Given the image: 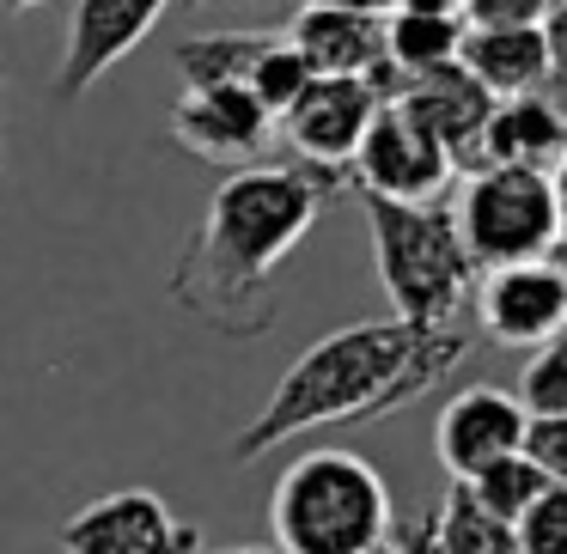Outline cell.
Here are the masks:
<instances>
[{"mask_svg":"<svg viewBox=\"0 0 567 554\" xmlns=\"http://www.w3.org/2000/svg\"><path fill=\"white\" fill-rule=\"evenodd\" d=\"M336 196H348L342 171L318 165H245L226 171L208 196L184 257H177L165 293L177 311L226 342H257L275 330V269L306 244L318 213Z\"/></svg>","mask_w":567,"mask_h":554,"instance_id":"obj_1","label":"cell"},{"mask_svg":"<svg viewBox=\"0 0 567 554\" xmlns=\"http://www.w3.org/2000/svg\"><path fill=\"white\" fill-rule=\"evenodd\" d=\"M525 408L513 390H494V384H470V390L445 396L440 420H433V445H440V463L452 481H470L482 463L506 451H525Z\"/></svg>","mask_w":567,"mask_h":554,"instance_id":"obj_12","label":"cell"},{"mask_svg":"<svg viewBox=\"0 0 567 554\" xmlns=\"http://www.w3.org/2000/svg\"><path fill=\"white\" fill-rule=\"evenodd\" d=\"M409 13H457V0H396Z\"/></svg>","mask_w":567,"mask_h":554,"instance_id":"obj_29","label":"cell"},{"mask_svg":"<svg viewBox=\"0 0 567 554\" xmlns=\"http://www.w3.org/2000/svg\"><path fill=\"white\" fill-rule=\"evenodd\" d=\"M269 31H208V38H184L177 43V74L184 86H245L250 62L262 55Z\"/></svg>","mask_w":567,"mask_h":554,"instance_id":"obj_17","label":"cell"},{"mask_svg":"<svg viewBox=\"0 0 567 554\" xmlns=\"http://www.w3.org/2000/svg\"><path fill=\"white\" fill-rule=\"evenodd\" d=\"M549 196H555V250L567 257V153L555 159V171H549Z\"/></svg>","mask_w":567,"mask_h":554,"instance_id":"obj_27","label":"cell"},{"mask_svg":"<svg viewBox=\"0 0 567 554\" xmlns=\"http://www.w3.org/2000/svg\"><path fill=\"white\" fill-rule=\"evenodd\" d=\"M525 457L555 481V488H567V415L530 420V427H525Z\"/></svg>","mask_w":567,"mask_h":554,"instance_id":"obj_24","label":"cell"},{"mask_svg":"<svg viewBox=\"0 0 567 554\" xmlns=\"http://www.w3.org/2000/svg\"><path fill=\"white\" fill-rule=\"evenodd\" d=\"M0 98H7V74H0ZM0 159H7V140H0Z\"/></svg>","mask_w":567,"mask_h":554,"instance_id":"obj_32","label":"cell"},{"mask_svg":"<svg viewBox=\"0 0 567 554\" xmlns=\"http://www.w3.org/2000/svg\"><path fill=\"white\" fill-rule=\"evenodd\" d=\"M281 38L299 50V62H306L311 74L367 80L384 104L396 98V86H403V80L391 74V62H384V19L336 13V7H306V13L281 31Z\"/></svg>","mask_w":567,"mask_h":554,"instance_id":"obj_13","label":"cell"},{"mask_svg":"<svg viewBox=\"0 0 567 554\" xmlns=\"http://www.w3.org/2000/svg\"><path fill=\"white\" fill-rule=\"evenodd\" d=\"M372 226V262H379V286L391 299L396 323L415 330H452L457 311L470 305L476 286V262L457 244V226L445 201H379L360 196Z\"/></svg>","mask_w":567,"mask_h":554,"instance_id":"obj_4","label":"cell"},{"mask_svg":"<svg viewBox=\"0 0 567 554\" xmlns=\"http://www.w3.org/2000/svg\"><path fill=\"white\" fill-rule=\"evenodd\" d=\"M391 104H403V111L440 140V153L452 159V171H476L482 165V128H488V116H494V98L457 62L403 80Z\"/></svg>","mask_w":567,"mask_h":554,"instance_id":"obj_14","label":"cell"},{"mask_svg":"<svg viewBox=\"0 0 567 554\" xmlns=\"http://www.w3.org/2000/svg\"><path fill=\"white\" fill-rule=\"evenodd\" d=\"M379 554H440V542H433V512H415V518H403V524H391V536L379 542Z\"/></svg>","mask_w":567,"mask_h":554,"instance_id":"obj_25","label":"cell"},{"mask_svg":"<svg viewBox=\"0 0 567 554\" xmlns=\"http://www.w3.org/2000/svg\"><path fill=\"white\" fill-rule=\"evenodd\" d=\"M513 396H518V408H525V420L567 415V335H555L549 347H537V354L525 359Z\"/></svg>","mask_w":567,"mask_h":554,"instance_id":"obj_21","label":"cell"},{"mask_svg":"<svg viewBox=\"0 0 567 554\" xmlns=\"http://www.w3.org/2000/svg\"><path fill=\"white\" fill-rule=\"evenodd\" d=\"M62 554H202V530L153 488H116L62 518Z\"/></svg>","mask_w":567,"mask_h":554,"instance_id":"obj_6","label":"cell"},{"mask_svg":"<svg viewBox=\"0 0 567 554\" xmlns=\"http://www.w3.org/2000/svg\"><path fill=\"white\" fill-rule=\"evenodd\" d=\"M433 542H440V554H525L518 548V530L506 524V518L482 512L457 481H452V493L433 505Z\"/></svg>","mask_w":567,"mask_h":554,"instance_id":"obj_18","label":"cell"},{"mask_svg":"<svg viewBox=\"0 0 567 554\" xmlns=\"http://www.w3.org/2000/svg\"><path fill=\"white\" fill-rule=\"evenodd\" d=\"M549 7H567V0H549Z\"/></svg>","mask_w":567,"mask_h":554,"instance_id":"obj_33","label":"cell"},{"mask_svg":"<svg viewBox=\"0 0 567 554\" xmlns=\"http://www.w3.org/2000/svg\"><path fill=\"white\" fill-rule=\"evenodd\" d=\"M457 43H464V19L457 13H409V7L384 13V62H391L396 80L457 62Z\"/></svg>","mask_w":567,"mask_h":554,"instance_id":"obj_16","label":"cell"},{"mask_svg":"<svg viewBox=\"0 0 567 554\" xmlns=\"http://www.w3.org/2000/svg\"><path fill=\"white\" fill-rule=\"evenodd\" d=\"M457 67L488 92L494 104L501 98H525L549 80V43H543V25H501V31H470L457 43Z\"/></svg>","mask_w":567,"mask_h":554,"instance_id":"obj_15","label":"cell"},{"mask_svg":"<svg viewBox=\"0 0 567 554\" xmlns=\"http://www.w3.org/2000/svg\"><path fill=\"white\" fill-rule=\"evenodd\" d=\"M379 92L367 80H336V74H311V86L275 116V135L299 153V165H318V171H342L354 159L367 123L379 116Z\"/></svg>","mask_w":567,"mask_h":554,"instance_id":"obj_9","label":"cell"},{"mask_svg":"<svg viewBox=\"0 0 567 554\" xmlns=\"http://www.w3.org/2000/svg\"><path fill=\"white\" fill-rule=\"evenodd\" d=\"M464 359H470L464 323H452V330H415V323L396 317L348 323V330L311 342L281 372V384L257 408V420L233 439V463H257L269 445H287L318 427L384 420L396 408H409L415 396L440 390Z\"/></svg>","mask_w":567,"mask_h":554,"instance_id":"obj_2","label":"cell"},{"mask_svg":"<svg viewBox=\"0 0 567 554\" xmlns=\"http://www.w3.org/2000/svg\"><path fill=\"white\" fill-rule=\"evenodd\" d=\"M457 488H464L470 500L482 505V512H494V518H506V524H518V518L537 505V493L549 488V475H543V469L530 463L525 451H506V457H494V463H482L470 481H457Z\"/></svg>","mask_w":567,"mask_h":554,"instance_id":"obj_19","label":"cell"},{"mask_svg":"<svg viewBox=\"0 0 567 554\" xmlns=\"http://www.w3.org/2000/svg\"><path fill=\"white\" fill-rule=\"evenodd\" d=\"M457 19L470 31H501V25H543L549 0H457Z\"/></svg>","mask_w":567,"mask_h":554,"instance_id":"obj_23","label":"cell"},{"mask_svg":"<svg viewBox=\"0 0 567 554\" xmlns=\"http://www.w3.org/2000/svg\"><path fill=\"white\" fill-rule=\"evenodd\" d=\"M348 184H354V196L379 201H440V189L452 184V159L403 104H379V116L367 123L354 159H348Z\"/></svg>","mask_w":567,"mask_h":554,"instance_id":"obj_7","label":"cell"},{"mask_svg":"<svg viewBox=\"0 0 567 554\" xmlns=\"http://www.w3.org/2000/svg\"><path fill=\"white\" fill-rule=\"evenodd\" d=\"M457 244L482 269L555 257V196L537 165H476L452 208Z\"/></svg>","mask_w":567,"mask_h":554,"instance_id":"obj_5","label":"cell"},{"mask_svg":"<svg viewBox=\"0 0 567 554\" xmlns=\"http://www.w3.org/2000/svg\"><path fill=\"white\" fill-rule=\"evenodd\" d=\"M306 7H336V13H367V19H384L396 0H306Z\"/></svg>","mask_w":567,"mask_h":554,"instance_id":"obj_28","label":"cell"},{"mask_svg":"<svg viewBox=\"0 0 567 554\" xmlns=\"http://www.w3.org/2000/svg\"><path fill=\"white\" fill-rule=\"evenodd\" d=\"M543 43H549V74H567V7H549Z\"/></svg>","mask_w":567,"mask_h":554,"instance_id":"obj_26","label":"cell"},{"mask_svg":"<svg viewBox=\"0 0 567 554\" xmlns=\"http://www.w3.org/2000/svg\"><path fill=\"white\" fill-rule=\"evenodd\" d=\"M482 335L501 347H549L567 335V262L537 257V262H506V269H482L470 286Z\"/></svg>","mask_w":567,"mask_h":554,"instance_id":"obj_8","label":"cell"},{"mask_svg":"<svg viewBox=\"0 0 567 554\" xmlns=\"http://www.w3.org/2000/svg\"><path fill=\"white\" fill-rule=\"evenodd\" d=\"M306 86H311V67L299 62V50H293L287 38H269V43H262V55L250 62V74H245V92H250V98H257L269 116H281Z\"/></svg>","mask_w":567,"mask_h":554,"instance_id":"obj_20","label":"cell"},{"mask_svg":"<svg viewBox=\"0 0 567 554\" xmlns=\"http://www.w3.org/2000/svg\"><path fill=\"white\" fill-rule=\"evenodd\" d=\"M269 524L281 554H379L396 524V505L384 475L360 451L318 445L275 475Z\"/></svg>","mask_w":567,"mask_h":554,"instance_id":"obj_3","label":"cell"},{"mask_svg":"<svg viewBox=\"0 0 567 554\" xmlns=\"http://www.w3.org/2000/svg\"><path fill=\"white\" fill-rule=\"evenodd\" d=\"M172 7L177 0H80L62 43V67H55V98L62 104L86 98Z\"/></svg>","mask_w":567,"mask_h":554,"instance_id":"obj_11","label":"cell"},{"mask_svg":"<svg viewBox=\"0 0 567 554\" xmlns=\"http://www.w3.org/2000/svg\"><path fill=\"white\" fill-rule=\"evenodd\" d=\"M7 13H31V7H50V0H0Z\"/></svg>","mask_w":567,"mask_h":554,"instance_id":"obj_30","label":"cell"},{"mask_svg":"<svg viewBox=\"0 0 567 554\" xmlns=\"http://www.w3.org/2000/svg\"><path fill=\"white\" fill-rule=\"evenodd\" d=\"M202 554H281V548H202Z\"/></svg>","mask_w":567,"mask_h":554,"instance_id":"obj_31","label":"cell"},{"mask_svg":"<svg viewBox=\"0 0 567 554\" xmlns=\"http://www.w3.org/2000/svg\"><path fill=\"white\" fill-rule=\"evenodd\" d=\"M518 548L525 554H567V488H543L537 505H530L525 518H518Z\"/></svg>","mask_w":567,"mask_h":554,"instance_id":"obj_22","label":"cell"},{"mask_svg":"<svg viewBox=\"0 0 567 554\" xmlns=\"http://www.w3.org/2000/svg\"><path fill=\"white\" fill-rule=\"evenodd\" d=\"M165 128L184 153H196L208 165H233V171L262 165V153L275 140V116L245 86H184Z\"/></svg>","mask_w":567,"mask_h":554,"instance_id":"obj_10","label":"cell"}]
</instances>
